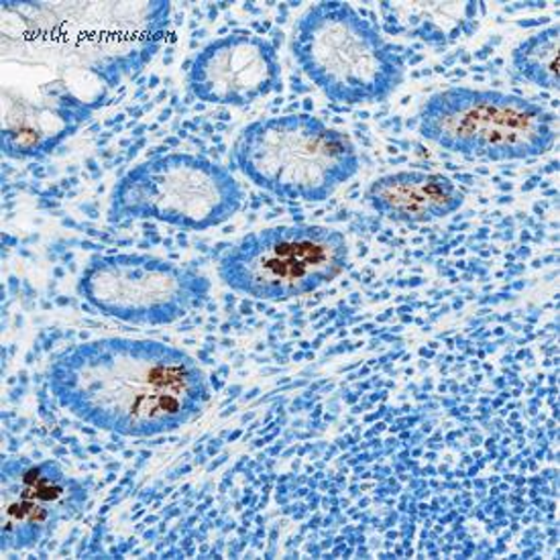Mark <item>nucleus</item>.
<instances>
[{
    "mask_svg": "<svg viewBox=\"0 0 560 560\" xmlns=\"http://www.w3.org/2000/svg\"><path fill=\"white\" fill-rule=\"evenodd\" d=\"M198 101L247 108L281 90L278 49L247 31L229 33L194 56L186 75Z\"/></svg>",
    "mask_w": 560,
    "mask_h": 560,
    "instance_id": "obj_10",
    "label": "nucleus"
},
{
    "mask_svg": "<svg viewBox=\"0 0 560 560\" xmlns=\"http://www.w3.org/2000/svg\"><path fill=\"white\" fill-rule=\"evenodd\" d=\"M512 63L517 74L538 89H560V27L550 25L514 47Z\"/></svg>",
    "mask_w": 560,
    "mask_h": 560,
    "instance_id": "obj_12",
    "label": "nucleus"
},
{
    "mask_svg": "<svg viewBox=\"0 0 560 560\" xmlns=\"http://www.w3.org/2000/svg\"><path fill=\"white\" fill-rule=\"evenodd\" d=\"M75 290L108 318L135 326H167L207 304L210 281L192 267L162 257L118 253L94 255Z\"/></svg>",
    "mask_w": 560,
    "mask_h": 560,
    "instance_id": "obj_8",
    "label": "nucleus"
},
{
    "mask_svg": "<svg viewBox=\"0 0 560 560\" xmlns=\"http://www.w3.org/2000/svg\"><path fill=\"white\" fill-rule=\"evenodd\" d=\"M292 54L332 103H384L406 80L398 49L351 4L325 0L298 19Z\"/></svg>",
    "mask_w": 560,
    "mask_h": 560,
    "instance_id": "obj_4",
    "label": "nucleus"
},
{
    "mask_svg": "<svg viewBox=\"0 0 560 560\" xmlns=\"http://www.w3.org/2000/svg\"><path fill=\"white\" fill-rule=\"evenodd\" d=\"M243 188L222 167L190 153H167L139 163L110 192L108 221H158L186 231H208L243 207Z\"/></svg>",
    "mask_w": 560,
    "mask_h": 560,
    "instance_id": "obj_6",
    "label": "nucleus"
},
{
    "mask_svg": "<svg viewBox=\"0 0 560 560\" xmlns=\"http://www.w3.org/2000/svg\"><path fill=\"white\" fill-rule=\"evenodd\" d=\"M418 131L430 143L469 160L524 162L555 148L559 122L552 110L530 98L453 86L420 106Z\"/></svg>",
    "mask_w": 560,
    "mask_h": 560,
    "instance_id": "obj_5",
    "label": "nucleus"
},
{
    "mask_svg": "<svg viewBox=\"0 0 560 560\" xmlns=\"http://www.w3.org/2000/svg\"><path fill=\"white\" fill-rule=\"evenodd\" d=\"M351 261L347 236L320 224H281L249 233L222 255L219 278L236 294L285 302L339 280Z\"/></svg>",
    "mask_w": 560,
    "mask_h": 560,
    "instance_id": "obj_7",
    "label": "nucleus"
},
{
    "mask_svg": "<svg viewBox=\"0 0 560 560\" xmlns=\"http://www.w3.org/2000/svg\"><path fill=\"white\" fill-rule=\"evenodd\" d=\"M47 385L66 412L125 439H158L192 424L212 394L192 354L129 337L66 349L51 361Z\"/></svg>",
    "mask_w": 560,
    "mask_h": 560,
    "instance_id": "obj_2",
    "label": "nucleus"
},
{
    "mask_svg": "<svg viewBox=\"0 0 560 560\" xmlns=\"http://www.w3.org/2000/svg\"><path fill=\"white\" fill-rule=\"evenodd\" d=\"M365 202L387 221L428 224L457 212L465 205V194L444 174L408 170L373 179Z\"/></svg>",
    "mask_w": 560,
    "mask_h": 560,
    "instance_id": "obj_11",
    "label": "nucleus"
},
{
    "mask_svg": "<svg viewBox=\"0 0 560 560\" xmlns=\"http://www.w3.org/2000/svg\"><path fill=\"white\" fill-rule=\"evenodd\" d=\"M89 487L58 460L4 458L0 465V550L19 552L45 542L86 510Z\"/></svg>",
    "mask_w": 560,
    "mask_h": 560,
    "instance_id": "obj_9",
    "label": "nucleus"
},
{
    "mask_svg": "<svg viewBox=\"0 0 560 560\" xmlns=\"http://www.w3.org/2000/svg\"><path fill=\"white\" fill-rule=\"evenodd\" d=\"M0 149L9 160H42L89 120L125 78L145 70L170 30L167 0L2 2Z\"/></svg>",
    "mask_w": 560,
    "mask_h": 560,
    "instance_id": "obj_1",
    "label": "nucleus"
},
{
    "mask_svg": "<svg viewBox=\"0 0 560 560\" xmlns=\"http://www.w3.org/2000/svg\"><path fill=\"white\" fill-rule=\"evenodd\" d=\"M231 160L257 188L302 202H326L361 165L349 135L304 113L253 120L236 135Z\"/></svg>",
    "mask_w": 560,
    "mask_h": 560,
    "instance_id": "obj_3",
    "label": "nucleus"
}]
</instances>
